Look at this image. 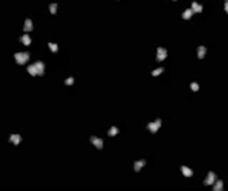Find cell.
Wrapping results in <instances>:
<instances>
[{
	"instance_id": "cell-1",
	"label": "cell",
	"mask_w": 228,
	"mask_h": 191,
	"mask_svg": "<svg viewBox=\"0 0 228 191\" xmlns=\"http://www.w3.org/2000/svg\"><path fill=\"white\" fill-rule=\"evenodd\" d=\"M164 57H165V50H164V49H158V58L163 60Z\"/></svg>"
},
{
	"instance_id": "cell-2",
	"label": "cell",
	"mask_w": 228,
	"mask_h": 191,
	"mask_svg": "<svg viewBox=\"0 0 228 191\" xmlns=\"http://www.w3.org/2000/svg\"><path fill=\"white\" fill-rule=\"evenodd\" d=\"M192 9H194L195 11H201V6H200V4H195V3H194V4H192Z\"/></svg>"
},
{
	"instance_id": "cell-3",
	"label": "cell",
	"mask_w": 228,
	"mask_h": 191,
	"mask_svg": "<svg viewBox=\"0 0 228 191\" xmlns=\"http://www.w3.org/2000/svg\"><path fill=\"white\" fill-rule=\"evenodd\" d=\"M204 53H205V49L204 47H200V50H198V54H200V57H203Z\"/></svg>"
},
{
	"instance_id": "cell-4",
	"label": "cell",
	"mask_w": 228,
	"mask_h": 191,
	"mask_svg": "<svg viewBox=\"0 0 228 191\" xmlns=\"http://www.w3.org/2000/svg\"><path fill=\"white\" fill-rule=\"evenodd\" d=\"M191 13H192L191 10H187V11H185V13H184V17H185V19H188L190 16H191Z\"/></svg>"
},
{
	"instance_id": "cell-5",
	"label": "cell",
	"mask_w": 228,
	"mask_h": 191,
	"mask_svg": "<svg viewBox=\"0 0 228 191\" xmlns=\"http://www.w3.org/2000/svg\"><path fill=\"white\" fill-rule=\"evenodd\" d=\"M191 87H192V90H197V89H198V86H197V84H192Z\"/></svg>"
},
{
	"instance_id": "cell-6",
	"label": "cell",
	"mask_w": 228,
	"mask_h": 191,
	"mask_svg": "<svg viewBox=\"0 0 228 191\" xmlns=\"http://www.w3.org/2000/svg\"><path fill=\"white\" fill-rule=\"evenodd\" d=\"M225 9H227V10H228V3H227V6H225Z\"/></svg>"
}]
</instances>
